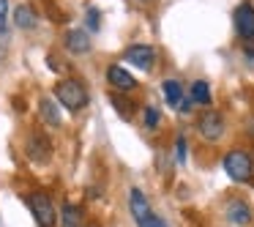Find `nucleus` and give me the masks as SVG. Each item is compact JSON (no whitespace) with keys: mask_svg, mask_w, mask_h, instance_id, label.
Segmentation results:
<instances>
[{"mask_svg":"<svg viewBox=\"0 0 254 227\" xmlns=\"http://www.w3.org/2000/svg\"><path fill=\"white\" fill-rule=\"evenodd\" d=\"M159 123H161V112L156 110L153 104H148V107H145V129L153 132V129H159Z\"/></svg>","mask_w":254,"mask_h":227,"instance_id":"16","label":"nucleus"},{"mask_svg":"<svg viewBox=\"0 0 254 227\" xmlns=\"http://www.w3.org/2000/svg\"><path fill=\"white\" fill-rule=\"evenodd\" d=\"M197 132L202 134V140L208 143H219L224 137V115L219 110H205L197 118Z\"/></svg>","mask_w":254,"mask_h":227,"instance_id":"3","label":"nucleus"},{"mask_svg":"<svg viewBox=\"0 0 254 227\" xmlns=\"http://www.w3.org/2000/svg\"><path fill=\"white\" fill-rule=\"evenodd\" d=\"M139 227H170V225H167V222L161 219L159 214H156V216H150V219L145 222V225H139Z\"/></svg>","mask_w":254,"mask_h":227,"instance_id":"19","label":"nucleus"},{"mask_svg":"<svg viewBox=\"0 0 254 227\" xmlns=\"http://www.w3.org/2000/svg\"><path fill=\"white\" fill-rule=\"evenodd\" d=\"M14 22H17V28H22V30H30L36 25V14H33V8L30 6H17V11H14Z\"/></svg>","mask_w":254,"mask_h":227,"instance_id":"13","label":"nucleus"},{"mask_svg":"<svg viewBox=\"0 0 254 227\" xmlns=\"http://www.w3.org/2000/svg\"><path fill=\"white\" fill-rule=\"evenodd\" d=\"M107 82H110L115 90H121V93L137 88V79H134L131 72H126L123 66H110V69H107Z\"/></svg>","mask_w":254,"mask_h":227,"instance_id":"10","label":"nucleus"},{"mask_svg":"<svg viewBox=\"0 0 254 227\" xmlns=\"http://www.w3.org/2000/svg\"><path fill=\"white\" fill-rule=\"evenodd\" d=\"M88 22L90 30H99V8H88Z\"/></svg>","mask_w":254,"mask_h":227,"instance_id":"20","label":"nucleus"},{"mask_svg":"<svg viewBox=\"0 0 254 227\" xmlns=\"http://www.w3.org/2000/svg\"><path fill=\"white\" fill-rule=\"evenodd\" d=\"M126 61L137 66L139 72H150L156 66V50L150 44H131L126 50Z\"/></svg>","mask_w":254,"mask_h":227,"instance_id":"5","label":"nucleus"},{"mask_svg":"<svg viewBox=\"0 0 254 227\" xmlns=\"http://www.w3.org/2000/svg\"><path fill=\"white\" fill-rule=\"evenodd\" d=\"M55 99L68 112H79L82 107H88V90L79 79H63L55 85Z\"/></svg>","mask_w":254,"mask_h":227,"instance_id":"1","label":"nucleus"},{"mask_svg":"<svg viewBox=\"0 0 254 227\" xmlns=\"http://www.w3.org/2000/svg\"><path fill=\"white\" fill-rule=\"evenodd\" d=\"M191 101H194V104H202V107L210 104V88H208V82H205V79L191 82Z\"/></svg>","mask_w":254,"mask_h":227,"instance_id":"14","label":"nucleus"},{"mask_svg":"<svg viewBox=\"0 0 254 227\" xmlns=\"http://www.w3.org/2000/svg\"><path fill=\"white\" fill-rule=\"evenodd\" d=\"M61 104H55L52 99H47V96H41L39 101V115L41 121L47 123V126H61V110H58Z\"/></svg>","mask_w":254,"mask_h":227,"instance_id":"12","label":"nucleus"},{"mask_svg":"<svg viewBox=\"0 0 254 227\" xmlns=\"http://www.w3.org/2000/svg\"><path fill=\"white\" fill-rule=\"evenodd\" d=\"M128 211H131V219L137 222V227L145 225L150 216H156L153 208H150V203H148V197H145L142 189H137V186L128 192Z\"/></svg>","mask_w":254,"mask_h":227,"instance_id":"7","label":"nucleus"},{"mask_svg":"<svg viewBox=\"0 0 254 227\" xmlns=\"http://www.w3.org/2000/svg\"><path fill=\"white\" fill-rule=\"evenodd\" d=\"M66 50L74 52V55H85L90 50V33L82 28H74L66 33Z\"/></svg>","mask_w":254,"mask_h":227,"instance_id":"11","label":"nucleus"},{"mask_svg":"<svg viewBox=\"0 0 254 227\" xmlns=\"http://www.w3.org/2000/svg\"><path fill=\"white\" fill-rule=\"evenodd\" d=\"M79 222H82L79 205H71V203L63 205V227H79Z\"/></svg>","mask_w":254,"mask_h":227,"instance_id":"15","label":"nucleus"},{"mask_svg":"<svg viewBox=\"0 0 254 227\" xmlns=\"http://www.w3.org/2000/svg\"><path fill=\"white\" fill-rule=\"evenodd\" d=\"M28 205L33 211L36 222H39V227H55V205L44 192H33L28 197Z\"/></svg>","mask_w":254,"mask_h":227,"instance_id":"4","label":"nucleus"},{"mask_svg":"<svg viewBox=\"0 0 254 227\" xmlns=\"http://www.w3.org/2000/svg\"><path fill=\"white\" fill-rule=\"evenodd\" d=\"M224 214H227V222L235 225V227H249V225H252V219H254L252 205H249L246 200H241V197L230 200L227 208H224Z\"/></svg>","mask_w":254,"mask_h":227,"instance_id":"6","label":"nucleus"},{"mask_svg":"<svg viewBox=\"0 0 254 227\" xmlns=\"http://www.w3.org/2000/svg\"><path fill=\"white\" fill-rule=\"evenodd\" d=\"M175 159H178V164L186 161V140H183V134L175 140Z\"/></svg>","mask_w":254,"mask_h":227,"instance_id":"17","label":"nucleus"},{"mask_svg":"<svg viewBox=\"0 0 254 227\" xmlns=\"http://www.w3.org/2000/svg\"><path fill=\"white\" fill-rule=\"evenodd\" d=\"M235 28L246 44H254V6L252 3H241L235 8Z\"/></svg>","mask_w":254,"mask_h":227,"instance_id":"8","label":"nucleus"},{"mask_svg":"<svg viewBox=\"0 0 254 227\" xmlns=\"http://www.w3.org/2000/svg\"><path fill=\"white\" fill-rule=\"evenodd\" d=\"M6 17H8V0H0V36H6Z\"/></svg>","mask_w":254,"mask_h":227,"instance_id":"18","label":"nucleus"},{"mask_svg":"<svg viewBox=\"0 0 254 227\" xmlns=\"http://www.w3.org/2000/svg\"><path fill=\"white\" fill-rule=\"evenodd\" d=\"M221 164H224V172L235 183H246V181H252V175H254V159H252V153H246L243 148L227 151Z\"/></svg>","mask_w":254,"mask_h":227,"instance_id":"2","label":"nucleus"},{"mask_svg":"<svg viewBox=\"0 0 254 227\" xmlns=\"http://www.w3.org/2000/svg\"><path fill=\"white\" fill-rule=\"evenodd\" d=\"M164 96H167V104L178 112H189L191 110V99L183 96V88L178 79H164Z\"/></svg>","mask_w":254,"mask_h":227,"instance_id":"9","label":"nucleus"}]
</instances>
